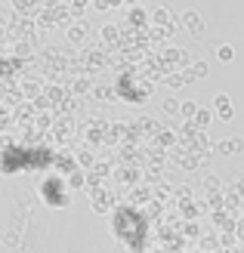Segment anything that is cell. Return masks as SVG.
<instances>
[{
    "mask_svg": "<svg viewBox=\"0 0 244 253\" xmlns=\"http://www.w3.org/2000/svg\"><path fill=\"white\" fill-rule=\"evenodd\" d=\"M216 59H220V62H232V59H235V49L229 46V43H223V46H216Z\"/></svg>",
    "mask_w": 244,
    "mask_h": 253,
    "instance_id": "ba28073f",
    "label": "cell"
},
{
    "mask_svg": "<svg viewBox=\"0 0 244 253\" xmlns=\"http://www.w3.org/2000/svg\"><path fill=\"white\" fill-rule=\"evenodd\" d=\"M71 90H74V93H87V90H90V81H78Z\"/></svg>",
    "mask_w": 244,
    "mask_h": 253,
    "instance_id": "e0dca14e",
    "label": "cell"
},
{
    "mask_svg": "<svg viewBox=\"0 0 244 253\" xmlns=\"http://www.w3.org/2000/svg\"><path fill=\"white\" fill-rule=\"evenodd\" d=\"M90 164H93V158H90V151H84V155H81V167H90Z\"/></svg>",
    "mask_w": 244,
    "mask_h": 253,
    "instance_id": "ac0fdd59",
    "label": "cell"
},
{
    "mask_svg": "<svg viewBox=\"0 0 244 253\" xmlns=\"http://www.w3.org/2000/svg\"><path fill=\"white\" fill-rule=\"evenodd\" d=\"M220 253H223V250H220Z\"/></svg>",
    "mask_w": 244,
    "mask_h": 253,
    "instance_id": "cb8c5ba5",
    "label": "cell"
},
{
    "mask_svg": "<svg viewBox=\"0 0 244 253\" xmlns=\"http://www.w3.org/2000/svg\"><path fill=\"white\" fill-rule=\"evenodd\" d=\"M238 195H244V179H241V182H238Z\"/></svg>",
    "mask_w": 244,
    "mask_h": 253,
    "instance_id": "7402d4cb",
    "label": "cell"
},
{
    "mask_svg": "<svg viewBox=\"0 0 244 253\" xmlns=\"http://www.w3.org/2000/svg\"><path fill=\"white\" fill-rule=\"evenodd\" d=\"M179 108H183V102H176V99H167V102H164V115L173 118V115H179Z\"/></svg>",
    "mask_w": 244,
    "mask_h": 253,
    "instance_id": "30bf717a",
    "label": "cell"
},
{
    "mask_svg": "<svg viewBox=\"0 0 244 253\" xmlns=\"http://www.w3.org/2000/svg\"><path fill=\"white\" fill-rule=\"evenodd\" d=\"M204 188H207V192H216V188H220V179H216V176H207V179H204Z\"/></svg>",
    "mask_w": 244,
    "mask_h": 253,
    "instance_id": "9a60e30c",
    "label": "cell"
},
{
    "mask_svg": "<svg viewBox=\"0 0 244 253\" xmlns=\"http://www.w3.org/2000/svg\"><path fill=\"white\" fill-rule=\"evenodd\" d=\"M87 3H90V0H74V6H81V9H84Z\"/></svg>",
    "mask_w": 244,
    "mask_h": 253,
    "instance_id": "44dd1931",
    "label": "cell"
},
{
    "mask_svg": "<svg viewBox=\"0 0 244 253\" xmlns=\"http://www.w3.org/2000/svg\"><path fill=\"white\" fill-rule=\"evenodd\" d=\"M192 71H195V78H207V65L204 62H192Z\"/></svg>",
    "mask_w": 244,
    "mask_h": 253,
    "instance_id": "7c38bea8",
    "label": "cell"
},
{
    "mask_svg": "<svg viewBox=\"0 0 244 253\" xmlns=\"http://www.w3.org/2000/svg\"><path fill=\"white\" fill-rule=\"evenodd\" d=\"M102 37H105V41H114V37H118V28H114V25H105V28H102Z\"/></svg>",
    "mask_w": 244,
    "mask_h": 253,
    "instance_id": "5bb4252c",
    "label": "cell"
},
{
    "mask_svg": "<svg viewBox=\"0 0 244 253\" xmlns=\"http://www.w3.org/2000/svg\"><path fill=\"white\" fill-rule=\"evenodd\" d=\"M213 115H216V118H223V121H232L235 111H232V99H229L226 93H220V96L213 99Z\"/></svg>",
    "mask_w": 244,
    "mask_h": 253,
    "instance_id": "6da1fadb",
    "label": "cell"
},
{
    "mask_svg": "<svg viewBox=\"0 0 244 253\" xmlns=\"http://www.w3.org/2000/svg\"><path fill=\"white\" fill-rule=\"evenodd\" d=\"M198 102H183V108H179V115L183 118H189V121H195V115H198Z\"/></svg>",
    "mask_w": 244,
    "mask_h": 253,
    "instance_id": "9c48e42d",
    "label": "cell"
},
{
    "mask_svg": "<svg viewBox=\"0 0 244 253\" xmlns=\"http://www.w3.org/2000/svg\"><path fill=\"white\" fill-rule=\"evenodd\" d=\"M183 25H186V28L195 34V37H198V34H204V19L198 16L195 9H186V12H183Z\"/></svg>",
    "mask_w": 244,
    "mask_h": 253,
    "instance_id": "7a4b0ae2",
    "label": "cell"
},
{
    "mask_svg": "<svg viewBox=\"0 0 244 253\" xmlns=\"http://www.w3.org/2000/svg\"><path fill=\"white\" fill-rule=\"evenodd\" d=\"M16 6H19V9H25V6H34V0H16Z\"/></svg>",
    "mask_w": 244,
    "mask_h": 253,
    "instance_id": "ffe728a7",
    "label": "cell"
},
{
    "mask_svg": "<svg viewBox=\"0 0 244 253\" xmlns=\"http://www.w3.org/2000/svg\"><path fill=\"white\" fill-rule=\"evenodd\" d=\"M87 34H90V25L87 22H78V25H71V28H68V41L71 43H84Z\"/></svg>",
    "mask_w": 244,
    "mask_h": 253,
    "instance_id": "3957f363",
    "label": "cell"
},
{
    "mask_svg": "<svg viewBox=\"0 0 244 253\" xmlns=\"http://www.w3.org/2000/svg\"><path fill=\"white\" fill-rule=\"evenodd\" d=\"M124 3H127V6H136V3H139V0H124Z\"/></svg>",
    "mask_w": 244,
    "mask_h": 253,
    "instance_id": "603a6c76",
    "label": "cell"
},
{
    "mask_svg": "<svg viewBox=\"0 0 244 253\" xmlns=\"http://www.w3.org/2000/svg\"><path fill=\"white\" fill-rule=\"evenodd\" d=\"M183 84H186L183 74H167V78H164V86H167V90H179Z\"/></svg>",
    "mask_w": 244,
    "mask_h": 253,
    "instance_id": "52a82bcc",
    "label": "cell"
},
{
    "mask_svg": "<svg viewBox=\"0 0 244 253\" xmlns=\"http://www.w3.org/2000/svg\"><path fill=\"white\" fill-rule=\"evenodd\" d=\"M176 198H179V201H189V198H192V188H189V185L183 182V185L176 188Z\"/></svg>",
    "mask_w": 244,
    "mask_h": 253,
    "instance_id": "4fadbf2b",
    "label": "cell"
},
{
    "mask_svg": "<svg viewBox=\"0 0 244 253\" xmlns=\"http://www.w3.org/2000/svg\"><path fill=\"white\" fill-rule=\"evenodd\" d=\"M216 115H210V111L207 108H198V115H195V126H201V130H204V126H210V121H213Z\"/></svg>",
    "mask_w": 244,
    "mask_h": 253,
    "instance_id": "8992f818",
    "label": "cell"
},
{
    "mask_svg": "<svg viewBox=\"0 0 244 253\" xmlns=\"http://www.w3.org/2000/svg\"><path fill=\"white\" fill-rule=\"evenodd\" d=\"M130 22H136V25H143V22H151V19H148V16H146V12L139 9V6H133V9H130Z\"/></svg>",
    "mask_w": 244,
    "mask_h": 253,
    "instance_id": "8fae6325",
    "label": "cell"
},
{
    "mask_svg": "<svg viewBox=\"0 0 244 253\" xmlns=\"http://www.w3.org/2000/svg\"><path fill=\"white\" fill-rule=\"evenodd\" d=\"M151 25H167V28H173V22H170V9H164V6L151 9Z\"/></svg>",
    "mask_w": 244,
    "mask_h": 253,
    "instance_id": "5b68a950",
    "label": "cell"
},
{
    "mask_svg": "<svg viewBox=\"0 0 244 253\" xmlns=\"http://www.w3.org/2000/svg\"><path fill=\"white\" fill-rule=\"evenodd\" d=\"M216 151H223V155L241 151V136H232V139H223V142H216Z\"/></svg>",
    "mask_w": 244,
    "mask_h": 253,
    "instance_id": "277c9868",
    "label": "cell"
},
{
    "mask_svg": "<svg viewBox=\"0 0 244 253\" xmlns=\"http://www.w3.org/2000/svg\"><path fill=\"white\" fill-rule=\"evenodd\" d=\"M93 6H96V9H108L111 3H108V0H93Z\"/></svg>",
    "mask_w": 244,
    "mask_h": 253,
    "instance_id": "d6986e66",
    "label": "cell"
},
{
    "mask_svg": "<svg viewBox=\"0 0 244 253\" xmlns=\"http://www.w3.org/2000/svg\"><path fill=\"white\" fill-rule=\"evenodd\" d=\"M216 244H220V241H216L213 235H207V238H204V241H201V247H204V250H213Z\"/></svg>",
    "mask_w": 244,
    "mask_h": 253,
    "instance_id": "2e32d148",
    "label": "cell"
}]
</instances>
